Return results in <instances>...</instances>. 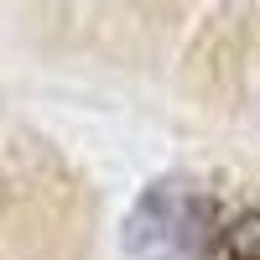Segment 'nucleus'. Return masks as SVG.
Segmentation results:
<instances>
[{
    "mask_svg": "<svg viewBox=\"0 0 260 260\" xmlns=\"http://www.w3.org/2000/svg\"><path fill=\"white\" fill-rule=\"evenodd\" d=\"M198 94L213 115L260 136V0L240 6L198 52Z\"/></svg>",
    "mask_w": 260,
    "mask_h": 260,
    "instance_id": "nucleus-1",
    "label": "nucleus"
},
{
    "mask_svg": "<svg viewBox=\"0 0 260 260\" xmlns=\"http://www.w3.org/2000/svg\"><path fill=\"white\" fill-rule=\"evenodd\" d=\"M219 229L213 198L192 182H156L136 203L125 229L130 260H208V240Z\"/></svg>",
    "mask_w": 260,
    "mask_h": 260,
    "instance_id": "nucleus-2",
    "label": "nucleus"
},
{
    "mask_svg": "<svg viewBox=\"0 0 260 260\" xmlns=\"http://www.w3.org/2000/svg\"><path fill=\"white\" fill-rule=\"evenodd\" d=\"M208 260H260V203L224 219L208 240Z\"/></svg>",
    "mask_w": 260,
    "mask_h": 260,
    "instance_id": "nucleus-3",
    "label": "nucleus"
}]
</instances>
